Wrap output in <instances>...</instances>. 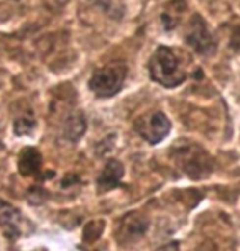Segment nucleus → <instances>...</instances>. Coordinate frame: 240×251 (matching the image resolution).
I'll use <instances>...</instances> for the list:
<instances>
[{
    "label": "nucleus",
    "instance_id": "20e7f679",
    "mask_svg": "<svg viewBox=\"0 0 240 251\" xmlns=\"http://www.w3.org/2000/svg\"><path fill=\"white\" fill-rule=\"evenodd\" d=\"M135 131L150 145H157L171 131V122L163 112H152L138 117L133 123Z\"/></svg>",
    "mask_w": 240,
    "mask_h": 251
},
{
    "label": "nucleus",
    "instance_id": "7ed1b4c3",
    "mask_svg": "<svg viewBox=\"0 0 240 251\" xmlns=\"http://www.w3.org/2000/svg\"><path fill=\"white\" fill-rule=\"evenodd\" d=\"M127 77V66L120 61L104 66L97 69L89 80V89L96 94L97 97H112L117 92H120L122 86Z\"/></svg>",
    "mask_w": 240,
    "mask_h": 251
},
{
    "label": "nucleus",
    "instance_id": "423d86ee",
    "mask_svg": "<svg viewBox=\"0 0 240 251\" xmlns=\"http://www.w3.org/2000/svg\"><path fill=\"white\" fill-rule=\"evenodd\" d=\"M150 222L147 217H143L138 212H132V214L125 215L122 219L119 230H117L115 236L122 243H135L142 236L147 233Z\"/></svg>",
    "mask_w": 240,
    "mask_h": 251
},
{
    "label": "nucleus",
    "instance_id": "f8f14e48",
    "mask_svg": "<svg viewBox=\"0 0 240 251\" xmlns=\"http://www.w3.org/2000/svg\"><path fill=\"white\" fill-rule=\"evenodd\" d=\"M104 226H106V222H102V220L91 222V224L86 226V230H84V240L86 241L97 240L99 236H101L102 230H104Z\"/></svg>",
    "mask_w": 240,
    "mask_h": 251
},
{
    "label": "nucleus",
    "instance_id": "9b49d317",
    "mask_svg": "<svg viewBox=\"0 0 240 251\" xmlns=\"http://www.w3.org/2000/svg\"><path fill=\"white\" fill-rule=\"evenodd\" d=\"M33 130H35V120H33V118H30V117L17 118L15 125H13V131H15V135H18V136L30 135Z\"/></svg>",
    "mask_w": 240,
    "mask_h": 251
},
{
    "label": "nucleus",
    "instance_id": "9d476101",
    "mask_svg": "<svg viewBox=\"0 0 240 251\" xmlns=\"http://www.w3.org/2000/svg\"><path fill=\"white\" fill-rule=\"evenodd\" d=\"M18 222H20V212L15 207L8 205L7 202L0 201V226L7 230H17Z\"/></svg>",
    "mask_w": 240,
    "mask_h": 251
},
{
    "label": "nucleus",
    "instance_id": "39448f33",
    "mask_svg": "<svg viewBox=\"0 0 240 251\" xmlns=\"http://www.w3.org/2000/svg\"><path fill=\"white\" fill-rule=\"evenodd\" d=\"M186 43L199 54H213L215 51V40L213 33L209 31L208 25L199 15L192 17L186 35Z\"/></svg>",
    "mask_w": 240,
    "mask_h": 251
},
{
    "label": "nucleus",
    "instance_id": "f257e3e1",
    "mask_svg": "<svg viewBox=\"0 0 240 251\" xmlns=\"http://www.w3.org/2000/svg\"><path fill=\"white\" fill-rule=\"evenodd\" d=\"M148 69L155 82L164 87H178L186 79V73L183 71L178 56L166 46H160L155 51L150 59Z\"/></svg>",
    "mask_w": 240,
    "mask_h": 251
},
{
    "label": "nucleus",
    "instance_id": "1a4fd4ad",
    "mask_svg": "<svg viewBox=\"0 0 240 251\" xmlns=\"http://www.w3.org/2000/svg\"><path fill=\"white\" fill-rule=\"evenodd\" d=\"M84 131H86V118H84L82 112L78 110L66 118L64 128H63L66 140H69L74 143V141H78L84 135Z\"/></svg>",
    "mask_w": 240,
    "mask_h": 251
},
{
    "label": "nucleus",
    "instance_id": "0eeeda50",
    "mask_svg": "<svg viewBox=\"0 0 240 251\" xmlns=\"http://www.w3.org/2000/svg\"><path fill=\"white\" fill-rule=\"evenodd\" d=\"M122 177H124V166H122L120 161L110 159L109 163L104 166L101 176L97 179V189L101 192L112 191V189L120 184Z\"/></svg>",
    "mask_w": 240,
    "mask_h": 251
},
{
    "label": "nucleus",
    "instance_id": "f03ea898",
    "mask_svg": "<svg viewBox=\"0 0 240 251\" xmlns=\"http://www.w3.org/2000/svg\"><path fill=\"white\" fill-rule=\"evenodd\" d=\"M173 159L183 173L191 179H202L213 171L209 154L197 145L185 143L173 150Z\"/></svg>",
    "mask_w": 240,
    "mask_h": 251
},
{
    "label": "nucleus",
    "instance_id": "6e6552de",
    "mask_svg": "<svg viewBox=\"0 0 240 251\" xmlns=\"http://www.w3.org/2000/svg\"><path fill=\"white\" fill-rule=\"evenodd\" d=\"M41 169V154L38 150L28 148L22 150L20 156H18V171L22 176H33Z\"/></svg>",
    "mask_w": 240,
    "mask_h": 251
}]
</instances>
